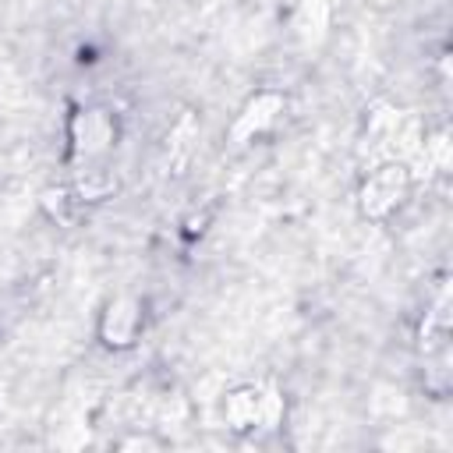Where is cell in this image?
<instances>
[{"mask_svg": "<svg viewBox=\"0 0 453 453\" xmlns=\"http://www.w3.org/2000/svg\"><path fill=\"white\" fill-rule=\"evenodd\" d=\"M411 188H414V170H411V163L389 156V159L375 163V166L361 177V184H357V209H361L365 219L386 223V219L407 202Z\"/></svg>", "mask_w": 453, "mask_h": 453, "instance_id": "6da1fadb", "label": "cell"}, {"mask_svg": "<svg viewBox=\"0 0 453 453\" xmlns=\"http://www.w3.org/2000/svg\"><path fill=\"white\" fill-rule=\"evenodd\" d=\"M120 138V120L110 106L103 103H88L71 110L67 117V152L78 163H92V159H106L113 152Z\"/></svg>", "mask_w": 453, "mask_h": 453, "instance_id": "7a4b0ae2", "label": "cell"}, {"mask_svg": "<svg viewBox=\"0 0 453 453\" xmlns=\"http://www.w3.org/2000/svg\"><path fill=\"white\" fill-rule=\"evenodd\" d=\"M223 421L234 435H255L258 428L283 425V396L265 386H234L223 396Z\"/></svg>", "mask_w": 453, "mask_h": 453, "instance_id": "3957f363", "label": "cell"}, {"mask_svg": "<svg viewBox=\"0 0 453 453\" xmlns=\"http://www.w3.org/2000/svg\"><path fill=\"white\" fill-rule=\"evenodd\" d=\"M145 301L134 297V294H117L110 297L103 308H99V319H96V340L120 354V350H131L142 333H145Z\"/></svg>", "mask_w": 453, "mask_h": 453, "instance_id": "277c9868", "label": "cell"}, {"mask_svg": "<svg viewBox=\"0 0 453 453\" xmlns=\"http://www.w3.org/2000/svg\"><path fill=\"white\" fill-rule=\"evenodd\" d=\"M283 106H287L283 92H276V88H258L255 96L244 99L241 113L234 117V124H230V142H234V145L255 142L258 134H265V131L280 120Z\"/></svg>", "mask_w": 453, "mask_h": 453, "instance_id": "5b68a950", "label": "cell"}, {"mask_svg": "<svg viewBox=\"0 0 453 453\" xmlns=\"http://www.w3.org/2000/svg\"><path fill=\"white\" fill-rule=\"evenodd\" d=\"M120 188L117 180V170L106 166V159H92V163H81V170H74V180H71V191L78 195L81 205H92V202H106L113 198V191Z\"/></svg>", "mask_w": 453, "mask_h": 453, "instance_id": "8992f818", "label": "cell"}, {"mask_svg": "<svg viewBox=\"0 0 453 453\" xmlns=\"http://www.w3.org/2000/svg\"><path fill=\"white\" fill-rule=\"evenodd\" d=\"M39 205H42V209H46V216H50V219H57L60 226L74 223V216L85 209V205L78 202V195L71 191V184H60V188H46V191H42V198H39Z\"/></svg>", "mask_w": 453, "mask_h": 453, "instance_id": "52a82bcc", "label": "cell"}, {"mask_svg": "<svg viewBox=\"0 0 453 453\" xmlns=\"http://www.w3.org/2000/svg\"><path fill=\"white\" fill-rule=\"evenodd\" d=\"M425 166H432L435 173H446V166H449V138H446V131H435L432 138H425Z\"/></svg>", "mask_w": 453, "mask_h": 453, "instance_id": "ba28073f", "label": "cell"}, {"mask_svg": "<svg viewBox=\"0 0 453 453\" xmlns=\"http://www.w3.org/2000/svg\"><path fill=\"white\" fill-rule=\"evenodd\" d=\"M209 219H212V212H209V209H202V212H191V216L180 223V237H184V241H195V237H202V234L209 230Z\"/></svg>", "mask_w": 453, "mask_h": 453, "instance_id": "9c48e42d", "label": "cell"}]
</instances>
